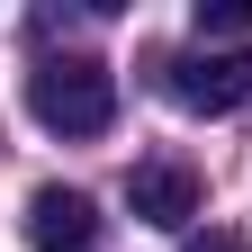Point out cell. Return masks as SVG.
Here are the masks:
<instances>
[{"label":"cell","instance_id":"obj_1","mask_svg":"<svg viewBox=\"0 0 252 252\" xmlns=\"http://www.w3.org/2000/svg\"><path fill=\"white\" fill-rule=\"evenodd\" d=\"M27 117L45 135H108L117 126V72L99 54H45L27 72Z\"/></svg>","mask_w":252,"mask_h":252},{"label":"cell","instance_id":"obj_2","mask_svg":"<svg viewBox=\"0 0 252 252\" xmlns=\"http://www.w3.org/2000/svg\"><path fill=\"white\" fill-rule=\"evenodd\" d=\"M162 90L180 108H198V117H225V108H243L252 99V45H189V54H171L162 63Z\"/></svg>","mask_w":252,"mask_h":252},{"label":"cell","instance_id":"obj_3","mask_svg":"<svg viewBox=\"0 0 252 252\" xmlns=\"http://www.w3.org/2000/svg\"><path fill=\"white\" fill-rule=\"evenodd\" d=\"M126 207H135V225L189 234V216H198V171L189 162H135L126 171Z\"/></svg>","mask_w":252,"mask_h":252},{"label":"cell","instance_id":"obj_4","mask_svg":"<svg viewBox=\"0 0 252 252\" xmlns=\"http://www.w3.org/2000/svg\"><path fill=\"white\" fill-rule=\"evenodd\" d=\"M27 252H99V207L81 189H36L27 198Z\"/></svg>","mask_w":252,"mask_h":252},{"label":"cell","instance_id":"obj_5","mask_svg":"<svg viewBox=\"0 0 252 252\" xmlns=\"http://www.w3.org/2000/svg\"><path fill=\"white\" fill-rule=\"evenodd\" d=\"M252 27V0H198V36H243Z\"/></svg>","mask_w":252,"mask_h":252},{"label":"cell","instance_id":"obj_6","mask_svg":"<svg viewBox=\"0 0 252 252\" xmlns=\"http://www.w3.org/2000/svg\"><path fill=\"white\" fill-rule=\"evenodd\" d=\"M180 252H243V234H225V225H207V234H189Z\"/></svg>","mask_w":252,"mask_h":252}]
</instances>
